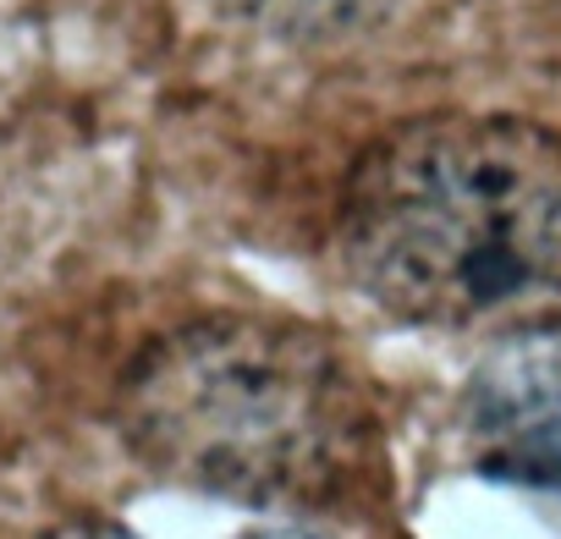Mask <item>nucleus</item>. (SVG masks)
<instances>
[{
  "label": "nucleus",
  "mask_w": 561,
  "mask_h": 539,
  "mask_svg": "<svg viewBox=\"0 0 561 539\" xmlns=\"http://www.w3.org/2000/svg\"><path fill=\"white\" fill-rule=\"evenodd\" d=\"M50 539H138V534H127V528H116V523H72V528H61V534H50Z\"/></svg>",
  "instance_id": "39448f33"
},
{
  "label": "nucleus",
  "mask_w": 561,
  "mask_h": 539,
  "mask_svg": "<svg viewBox=\"0 0 561 539\" xmlns=\"http://www.w3.org/2000/svg\"><path fill=\"white\" fill-rule=\"evenodd\" d=\"M336 259L408 325L561 331V133L468 111L391 127L342 187Z\"/></svg>",
  "instance_id": "f257e3e1"
},
{
  "label": "nucleus",
  "mask_w": 561,
  "mask_h": 539,
  "mask_svg": "<svg viewBox=\"0 0 561 539\" xmlns=\"http://www.w3.org/2000/svg\"><path fill=\"white\" fill-rule=\"evenodd\" d=\"M226 7L259 28L280 34H342L353 23H369L391 0H226Z\"/></svg>",
  "instance_id": "20e7f679"
},
{
  "label": "nucleus",
  "mask_w": 561,
  "mask_h": 539,
  "mask_svg": "<svg viewBox=\"0 0 561 539\" xmlns=\"http://www.w3.org/2000/svg\"><path fill=\"white\" fill-rule=\"evenodd\" d=\"M253 539H320V534H304V528H275V534H253Z\"/></svg>",
  "instance_id": "423d86ee"
},
{
  "label": "nucleus",
  "mask_w": 561,
  "mask_h": 539,
  "mask_svg": "<svg viewBox=\"0 0 561 539\" xmlns=\"http://www.w3.org/2000/svg\"><path fill=\"white\" fill-rule=\"evenodd\" d=\"M457 429L479 473L561 495V331L490 353L462 386Z\"/></svg>",
  "instance_id": "7ed1b4c3"
},
{
  "label": "nucleus",
  "mask_w": 561,
  "mask_h": 539,
  "mask_svg": "<svg viewBox=\"0 0 561 539\" xmlns=\"http://www.w3.org/2000/svg\"><path fill=\"white\" fill-rule=\"evenodd\" d=\"M127 424L160 473L231 501H331L375 468L364 375L331 336L264 314L165 336L133 375Z\"/></svg>",
  "instance_id": "f03ea898"
}]
</instances>
